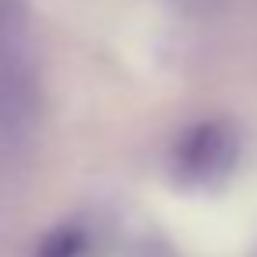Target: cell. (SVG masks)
Returning <instances> with one entry per match:
<instances>
[{
    "label": "cell",
    "instance_id": "1",
    "mask_svg": "<svg viewBox=\"0 0 257 257\" xmlns=\"http://www.w3.org/2000/svg\"><path fill=\"white\" fill-rule=\"evenodd\" d=\"M176 169L187 183H218L236 166V134L225 123H197L176 145Z\"/></svg>",
    "mask_w": 257,
    "mask_h": 257
},
{
    "label": "cell",
    "instance_id": "2",
    "mask_svg": "<svg viewBox=\"0 0 257 257\" xmlns=\"http://www.w3.org/2000/svg\"><path fill=\"white\" fill-rule=\"evenodd\" d=\"M81 250H85V232L78 225H60L43 236L36 257H81Z\"/></svg>",
    "mask_w": 257,
    "mask_h": 257
}]
</instances>
